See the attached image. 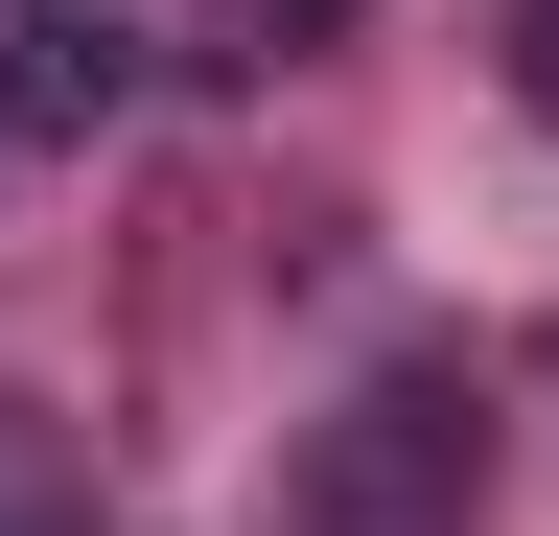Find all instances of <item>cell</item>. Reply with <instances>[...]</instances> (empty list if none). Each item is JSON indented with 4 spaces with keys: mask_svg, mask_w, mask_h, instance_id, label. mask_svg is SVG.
Wrapping results in <instances>:
<instances>
[{
    "mask_svg": "<svg viewBox=\"0 0 559 536\" xmlns=\"http://www.w3.org/2000/svg\"><path fill=\"white\" fill-rule=\"evenodd\" d=\"M513 94H536V117H559V0H513Z\"/></svg>",
    "mask_w": 559,
    "mask_h": 536,
    "instance_id": "3",
    "label": "cell"
},
{
    "mask_svg": "<svg viewBox=\"0 0 559 536\" xmlns=\"http://www.w3.org/2000/svg\"><path fill=\"white\" fill-rule=\"evenodd\" d=\"M0 117H24V141H70V117H117V24H24V71H0Z\"/></svg>",
    "mask_w": 559,
    "mask_h": 536,
    "instance_id": "2",
    "label": "cell"
},
{
    "mask_svg": "<svg viewBox=\"0 0 559 536\" xmlns=\"http://www.w3.org/2000/svg\"><path fill=\"white\" fill-rule=\"evenodd\" d=\"M304 490H326L349 536H396V513H443V490H466V396H443V373H373V396L326 420V466H304Z\"/></svg>",
    "mask_w": 559,
    "mask_h": 536,
    "instance_id": "1",
    "label": "cell"
},
{
    "mask_svg": "<svg viewBox=\"0 0 559 536\" xmlns=\"http://www.w3.org/2000/svg\"><path fill=\"white\" fill-rule=\"evenodd\" d=\"M257 24H326V0H257Z\"/></svg>",
    "mask_w": 559,
    "mask_h": 536,
    "instance_id": "4",
    "label": "cell"
}]
</instances>
